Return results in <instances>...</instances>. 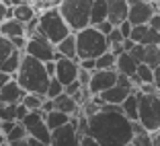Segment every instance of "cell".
I'll list each match as a JSON object with an SVG mask.
<instances>
[{"label":"cell","mask_w":160,"mask_h":146,"mask_svg":"<svg viewBox=\"0 0 160 146\" xmlns=\"http://www.w3.org/2000/svg\"><path fill=\"white\" fill-rule=\"evenodd\" d=\"M88 134L103 146H127L133 140V122L123 113L121 105L105 103L88 117Z\"/></svg>","instance_id":"6da1fadb"},{"label":"cell","mask_w":160,"mask_h":146,"mask_svg":"<svg viewBox=\"0 0 160 146\" xmlns=\"http://www.w3.org/2000/svg\"><path fill=\"white\" fill-rule=\"evenodd\" d=\"M14 78L19 80V85L23 86L27 93L45 95L52 76L47 74V70H45V62H41L35 56L25 54L23 62H21V68H19V72L14 74Z\"/></svg>","instance_id":"7a4b0ae2"},{"label":"cell","mask_w":160,"mask_h":146,"mask_svg":"<svg viewBox=\"0 0 160 146\" xmlns=\"http://www.w3.org/2000/svg\"><path fill=\"white\" fill-rule=\"evenodd\" d=\"M74 33H76V43H78V60L99 58L105 52L111 50L107 35L99 27H94V25H88V27L80 29V31H74Z\"/></svg>","instance_id":"3957f363"},{"label":"cell","mask_w":160,"mask_h":146,"mask_svg":"<svg viewBox=\"0 0 160 146\" xmlns=\"http://www.w3.org/2000/svg\"><path fill=\"white\" fill-rule=\"evenodd\" d=\"M39 33H43L49 41L60 43L64 37L72 33L68 21L64 19V14L60 13V8L56 6H45L43 10H39Z\"/></svg>","instance_id":"277c9868"},{"label":"cell","mask_w":160,"mask_h":146,"mask_svg":"<svg viewBox=\"0 0 160 146\" xmlns=\"http://www.w3.org/2000/svg\"><path fill=\"white\" fill-rule=\"evenodd\" d=\"M94 0H60L58 8L68 21L72 31H80L90 25V10Z\"/></svg>","instance_id":"5b68a950"},{"label":"cell","mask_w":160,"mask_h":146,"mask_svg":"<svg viewBox=\"0 0 160 146\" xmlns=\"http://www.w3.org/2000/svg\"><path fill=\"white\" fill-rule=\"evenodd\" d=\"M138 95H140V117H138V122L150 132L160 130V93L138 91Z\"/></svg>","instance_id":"8992f818"},{"label":"cell","mask_w":160,"mask_h":146,"mask_svg":"<svg viewBox=\"0 0 160 146\" xmlns=\"http://www.w3.org/2000/svg\"><path fill=\"white\" fill-rule=\"evenodd\" d=\"M25 54L39 58L41 62H47V60H56L58 47H56V43L49 41L43 33L35 31V33L29 35V41H27V45H25Z\"/></svg>","instance_id":"52a82bcc"},{"label":"cell","mask_w":160,"mask_h":146,"mask_svg":"<svg viewBox=\"0 0 160 146\" xmlns=\"http://www.w3.org/2000/svg\"><path fill=\"white\" fill-rule=\"evenodd\" d=\"M23 123L27 126L29 130V136L37 138V140L41 142H52V130H49V126H47L45 122V113L41 111V109H37V111H29V115L23 119Z\"/></svg>","instance_id":"ba28073f"},{"label":"cell","mask_w":160,"mask_h":146,"mask_svg":"<svg viewBox=\"0 0 160 146\" xmlns=\"http://www.w3.org/2000/svg\"><path fill=\"white\" fill-rule=\"evenodd\" d=\"M49 144L52 146H80L82 144V136L78 134L76 123L70 119L66 126H62L52 132V142Z\"/></svg>","instance_id":"9c48e42d"},{"label":"cell","mask_w":160,"mask_h":146,"mask_svg":"<svg viewBox=\"0 0 160 146\" xmlns=\"http://www.w3.org/2000/svg\"><path fill=\"white\" fill-rule=\"evenodd\" d=\"M156 2L152 0H136L129 4V14H127V19L132 21L133 25H146L150 23V19L156 14Z\"/></svg>","instance_id":"30bf717a"},{"label":"cell","mask_w":160,"mask_h":146,"mask_svg":"<svg viewBox=\"0 0 160 146\" xmlns=\"http://www.w3.org/2000/svg\"><path fill=\"white\" fill-rule=\"evenodd\" d=\"M117 78H119V72L115 68L113 70H94L92 78L88 82V89L92 95H101L107 89H111L113 85H117Z\"/></svg>","instance_id":"8fae6325"},{"label":"cell","mask_w":160,"mask_h":146,"mask_svg":"<svg viewBox=\"0 0 160 146\" xmlns=\"http://www.w3.org/2000/svg\"><path fill=\"white\" fill-rule=\"evenodd\" d=\"M56 76L64 82V86L78 80V72H80V60H72V58L62 56L60 60H56Z\"/></svg>","instance_id":"7c38bea8"},{"label":"cell","mask_w":160,"mask_h":146,"mask_svg":"<svg viewBox=\"0 0 160 146\" xmlns=\"http://www.w3.org/2000/svg\"><path fill=\"white\" fill-rule=\"evenodd\" d=\"M133 91H138V89H132V86H125V85H121V82H117V85H113L111 89H107L105 93H101L99 97L103 99V103H107V105H121Z\"/></svg>","instance_id":"4fadbf2b"},{"label":"cell","mask_w":160,"mask_h":146,"mask_svg":"<svg viewBox=\"0 0 160 146\" xmlns=\"http://www.w3.org/2000/svg\"><path fill=\"white\" fill-rule=\"evenodd\" d=\"M25 95H27V91L19 85V80L10 78L8 82L2 86V91H0V103H12V105H17V103H21V101L25 99Z\"/></svg>","instance_id":"5bb4252c"},{"label":"cell","mask_w":160,"mask_h":146,"mask_svg":"<svg viewBox=\"0 0 160 146\" xmlns=\"http://www.w3.org/2000/svg\"><path fill=\"white\" fill-rule=\"evenodd\" d=\"M132 39L136 43H144V45L158 43L160 41V31H156L150 23H146V25H133V29H132Z\"/></svg>","instance_id":"9a60e30c"},{"label":"cell","mask_w":160,"mask_h":146,"mask_svg":"<svg viewBox=\"0 0 160 146\" xmlns=\"http://www.w3.org/2000/svg\"><path fill=\"white\" fill-rule=\"evenodd\" d=\"M109 4V21L113 25H121L129 14V0H107Z\"/></svg>","instance_id":"2e32d148"},{"label":"cell","mask_w":160,"mask_h":146,"mask_svg":"<svg viewBox=\"0 0 160 146\" xmlns=\"http://www.w3.org/2000/svg\"><path fill=\"white\" fill-rule=\"evenodd\" d=\"M0 35L10 37V39L12 37H21V35H27V23L19 21L17 17H8L4 23H0Z\"/></svg>","instance_id":"e0dca14e"},{"label":"cell","mask_w":160,"mask_h":146,"mask_svg":"<svg viewBox=\"0 0 160 146\" xmlns=\"http://www.w3.org/2000/svg\"><path fill=\"white\" fill-rule=\"evenodd\" d=\"M138 66H140V62L132 56V52H123L117 56V72H121V74L136 76Z\"/></svg>","instance_id":"ac0fdd59"},{"label":"cell","mask_w":160,"mask_h":146,"mask_svg":"<svg viewBox=\"0 0 160 146\" xmlns=\"http://www.w3.org/2000/svg\"><path fill=\"white\" fill-rule=\"evenodd\" d=\"M53 105H56V109H60V111H64V113H70V115H76V113H80L78 101H76L72 95H68V93L58 95L56 99H53Z\"/></svg>","instance_id":"d6986e66"},{"label":"cell","mask_w":160,"mask_h":146,"mask_svg":"<svg viewBox=\"0 0 160 146\" xmlns=\"http://www.w3.org/2000/svg\"><path fill=\"white\" fill-rule=\"evenodd\" d=\"M58 52L66 58H72V60H78V43H76V33L72 31L68 37H64L60 43H56Z\"/></svg>","instance_id":"ffe728a7"},{"label":"cell","mask_w":160,"mask_h":146,"mask_svg":"<svg viewBox=\"0 0 160 146\" xmlns=\"http://www.w3.org/2000/svg\"><path fill=\"white\" fill-rule=\"evenodd\" d=\"M39 14V10L35 8L29 0H23L21 4L12 6V17H17L19 21H23V23H29V21H33L35 17Z\"/></svg>","instance_id":"44dd1931"},{"label":"cell","mask_w":160,"mask_h":146,"mask_svg":"<svg viewBox=\"0 0 160 146\" xmlns=\"http://www.w3.org/2000/svg\"><path fill=\"white\" fill-rule=\"evenodd\" d=\"M133 146H154V138H152V132L146 130L140 122H133Z\"/></svg>","instance_id":"7402d4cb"},{"label":"cell","mask_w":160,"mask_h":146,"mask_svg":"<svg viewBox=\"0 0 160 146\" xmlns=\"http://www.w3.org/2000/svg\"><path fill=\"white\" fill-rule=\"evenodd\" d=\"M121 109L132 122H138V117H140V95H138V91H133V93L123 101Z\"/></svg>","instance_id":"603a6c76"},{"label":"cell","mask_w":160,"mask_h":146,"mask_svg":"<svg viewBox=\"0 0 160 146\" xmlns=\"http://www.w3.org/2000/svg\"><path fill=\"white\" fill-rule=\"evenodd\" d=\"M70 119H72L70 113H64V111H60V109H52V111L45 113V122H47V126H49L52 132L58 130V128H62V126H66Z\"/></svg>","instance_id":"cb8c5ba5"},{"label":"cell","mask_w":160,"mask_h":146,"mask_svg":"<svg viewBox=\"0 0 160 146\" xmlns=\"http://www.w3.org/2000/svg\"><path fill=\"white\" fill-rule=\"evenodd\" d=\"M23 56H25L23 50H14V52L10 54V56L6 58L4 62H0V70H4V72H8V74H12V76H14L17 72H19V68H21Z\"/></svg>","instance_id":"d4e9b609"},{"label":"cell","mask_w":160,"mask_h":146,"mask_svg":"<svg viewBox=\"0 0 160 146\" xmlns=\"http://www.w3.org/2000/svg\"><path fill=\"white\" fill-rule=\"evenodd\" d=\"M109 19V4L107 0H94L90 10V25H99Z\"/></svg>","instance_id":"484cf974"},{"label":"cell","mask_w":160,"mask_h":146,"mask_svg":"<svg viewBox=\"0 0 160 146\" xmlns=\"http://www.w3.org/2000/svg\"><path fill=\"white\" fill-rule=\"evenodd\" d=\"M132 80L138 85V89H140L142 82H154V68L148 66L146 62H142L140 66H138V72L136 76H132Z\"/></svg>","instance_id":"4316f807"},{"label":"cell","mask_w":160,"mask_h":146,"mask_svg":"<svg viewBox=\"0 0 160 146\" xmlns=\"http://www.w3.org/2000/svg\"><path fill=\"white\" fill-rule=\"evenodd\" d=\"M113 68L117 70V56L111 50L97 58V70H113Z\"/></svg>","instance_id":"83f0119b"},{"label":"cell","mask_w":160,"mask_h":146,"mask_svg":"<svg viewBox=\"0 0 160 146\" xmlns=\"http://www.w3.org/2000/svg\"><path fill=\"white\" fill-rule=\"evenodd\" d=\"M43 101H45V95H37V93H27V95H25V99L21 101V103H23L25 107L29 109V111H37V109H41Z\"/></svg>","instance_id":"f1b7e54d"},{"label":"cell","mask_w":160,"mask_h":146,"mask_svg":"<svg viewBox=\"0 0 160 146\" xmlns=\"http://www.w3.org/2000/svg\"><path fill=\"white\" fill-rule=\"evenodd\" d=\"M144 62H146L148 66H152V68L160 66V45L158 43L146 45V58H144Z\"/></svg>","instance_id":"f546056e"},{"label":"cell","mask_w":160,"mask_h":146,"mask_svg":"<svg viewBox=\"0 0 160 146\" xmlns=\"http://www.w3.org/2000/svg\"><path fill=\"white\" fill-rule=\"evenodd\" d=\"M27 136H29L27 126H25L23 122H17V126L6 134V142H8V144H10V142H19V140H25Z\"/></svg>","instance_id":"4dcf8cb0"},{"label":"cell","mask_w":160,"mask_h":146,"mask_svg":"<svg viewBox=\"0 0 160 146\" xmlns=\"http://www.w3.org/2000/svg\"><path fill=\"white\" fill-rule=\"evenodd\" d=\"M17 105L0 103V122H19V119H17Z\"/></svg>","instance_id":"1f68e13d"},{"label":"cell","mask_w":160,"mask_h":146,"mask_svg":"<svg viewBox=\"0 0 160 146\" xmlns=\"http://www.w3.org/2000/svg\"><path fill=\"white\" fill-rule=\"evenodd\" d=\"M66 91V86H64V82H62L58 76H53L52 80H49V86H47V93H45V97H49V99H56L58 95H62Z\"/></svg>","instance_id":"d6a6232c"},{"label":"cell","mask_w":160,"mask_h":146,"mask_svg":"<svg viewBox=\"0 0 160 146\" xmlns=\"http://www.w3.org/2000/svg\"><path fill=\"white\" fill-rule=\"evenodd\" d=\"M14 50H17V47H14L12 39H10V37H4V35H0V62H4L6 58L14 52Z\"/></svg>","instance_id":"836d02e7"},{"label":"cell","mask_w":160,"mask_h":146,"mask_svg":"<svg viewBox=\"0 0 160 146\" xmlns=\"http://www.w3.org/2000/svg\"><path fill=\"white\" fill-rule=\"evenodd\" d=\"M8 146H52V144H47V142H41V140H37V138H33V136H27L25 140L10 142Z\"/></svg>","instance_id":"e575fe53"},{"label":"cell","mask_w":160,"mask_h":146,"mask_svg":"<svg viewBox=\"0 0 160 146\" xmlns=\"http://www.w3.org/2000/svg\"><path fill=\"white\" fill-rule=\"evenodd\" d=\"M107 39H109V45H119V43L125 41V35L121 33V29H119V27H115L113 31L107 35Z\"/></svg>","instance_id":"d590c367"},{"label":"cell","mask_w":160,"mask_h":146,"mask_svg":"<svg viewBox=\"0 0 160 146\" xmlns=\"http://www.w3.org/2000/svg\"><path fill=\"white\" fill-rule=\"evenodd\" d=\"M132 56L142 64V62H144V58H146V45H144V43H136V45H133V50H132Z\"/></svg>","instance_id":"8d00e7d4"},{"label":"cell","mask_w":160,"mask_h":146,"mask_svg":"<svg viewBox=\"0 0 160 146\" xmlns=\"http://www.w3.org/2000/svg\"><path fill=\"white\" fill-rule=\"evenodd\" d=\"M8 17H12V6H8L4 0H0V23H4Z\"/></svg>","instance_id":"74e56055"},{"label":"cell","mask_w":160,"mask_h":146,"mask_svg":"<svg viewBox=\"0 0 160 146\" xmlns=\"http://www.w3.org/2000/svg\"><path fill=\"white\" fill-rule=\"evenodd\" d=\"M80 68L94 72L97 70V58H84V60H80Z\"/></svg>","instance_id":"f35d334b"},{"label":"cell","mask_w":160,"mask_h":146,"mask_svg":"<svg viewBox=\"0 0 160 146\" xmlns=\"http://www.w3.org/2000/svg\"><path fill=\"white\" fill-rule=\"evenodd\" d=\"M90 78H92V72H90V70H84V68H80V72H78V80H80V85H82V86H88Z\"/></svg>","instance_id":"ab89813d"},{"label":"cell","mask_w":160,"mask_h":146,"mask_svg":"<svg viewBox=\"0 0 160 146\" xmlns=\"http://www.w3.org/2000/svg\"><path fill=\"white\" fill-rule=\"evenodd\" d=\"M94 27H99L101 29V31H103V33L105 35H109V33H111V31H113V29L115 27H117V25H113V23H111V21H103V23H99V25H94Z\"/></svg>","instance_id":"60d3db41"},{"label":"cell","mask_w":160,"mask_h":146,"mask_svg":"<svg viewBox=\"0 0 160 146\" xmlns=\"http://www.w3.org/2000/svg\"><path fill=\"white\" fill-rule=\"evenodd\" d=\"M80 89H82V85H80V80H74V82L66 85V91H64V93H68V95H72V97H74V95L78 93Z\"/></svg>","instance_id":"b9f144b4"},{"label":"cell","mask_w":160,"mask_h":146,"mask_svg":"<svg viewBox=\"0 0 160 146\" xmlns=\"http://www.w3.org/2000/svg\"><path fill=\"white\" fill-rule=\"evenodd\" d=\"M80 146H103V144H101V142L97 140L94 136L86 134V136H82V144H80Z\"/></svg>","instance_id":"7bdbcfd3"},{"label":"cell","mask_w":160,"mask_h":146,"mask_svg":"<svg viewBox=\"0 0 160 146\" xmlns=\"http://www.w3.org/2000/svg\"><path fill=\"white\" fill-rule=\"evenodd\" d=\"M27 115H29V109L25 107L23 103H19V105H17V119H19V122H23Z\"/></svg>","instance_id":"ee69618b"},{"label":"cell","mask_w":160,"mask_h":146,"mask_svg":"<svg viewBox=\"0 0 160 146\" xmlns=\"http://www.w3.org/2000/svg\"><path fill=\"white\" fill-rule=\"evenodd\" d=\"M56 60H47L45 62V70H47V74H49V76H52V78H53V76H56Z\"/></svg>","instance_id":"f6af8a7d"},{"label":"cell","mask_w":160,"mask_h":146,"mask_svg":"<svg viewBox=\"0 0 160 146\" xmlns=\"http://www.w3.org/2000/svg\"><path fill=\"white\" fill-rule=\"evenodd\" d=\"M52 109H56V105H53V99L45 97V101H43V105H41V111L47 113V111H52Z\"/></svg>","instance_id":"bcb514c9"},{"label":"cell","mask_w":160,"mask_h":146,"mask_svg":"<svg viewBox=\"0 0 160 146\" xmlns=\"http://www.w3.org/2000/svg\"><path fill=\"white\" fill-rule=\"evenodd\" d=\"M10 78H14V76L8 74V72H4V70H0V91H2V86H4Z\"/></svg>","instance_id":"7dc6e473"},{"label":"cell","mask_w":160,"mask_h":146,"mask_svg":"<svg viewBox=\"0 0 160 146\" xmlns=\"http://www.w3.org/2000/svg\"><path fill=\"white\" fill-rule=\"evenodd\" d=\"M150 25L156 29V31H160V13H158V10H156V14L150 19Z\"/></svg>","instance_id":"c3c4849f"},{"label":"cell","mask_w":160,"mask_h":146,"mask_svg":"<svg viewBox=\"0 0 160 146\" xmlns=\"http://www.w3.org/2000/svg\"><path fill=\"white\" fill-rule=\"evenodd\" d=\"M0 126H2V130H4V134H8L10 130H12V128L17 126V122H0Z\"/></svg>","instance_id":"681fc988"},{"label":"cell","mask_w":160,"mask_h":146,"mask_svg":"<svg viewBox=\"0 0 160 146\" xmlns=\"http://www.w3.org/2000/svg\"><path fill=\"white\" fill-rule=\"evenodd\" d=\"M154 82H156V86H158V93H160V66L154 68Z\"/></svg>","instance_id":"f907efd6"},{"label":"cell","mask_w":160,"mask_h":146,"mask_svg":"<svg viewBox=\"0 0 160 146\" xmlns=\"http://www.w3.org/2000/svg\"><path fill=\"white\" fill-rule=\"evenodd\" d=\"M152 138H154V146H160V130L152 132Z\"/></svg>","instance_id":"816d5d0a"},{"label":"cell","mask_w":160,"mask_h":146,"mask_svg":"<svg viewBox=\"0 0 160 146\" xmlns=\"http://www.w3.org/2000/svg\"><path fill=\"white\" fill-rule=\"evenodd\" d=\"M4 142H6V134L2 130V126H0V144H4Z\"/></svg>","instance_id":"f5cc1de1"},{"label":"cell","mask_w":160,"mask_h":146,"mask_svg":"<svg viewBox=\"0 0 160 146\" xmlns=\"http://www.w3.org/2000/svg\"><path fill=\"white\" fill-rule=\"evenodd\" d=\"M60 0H43V6H53V4H58Z\"/></svg>","instance_id":"db71d44e"},{"label":"cell","mask_w":160,"mask_h":146,"mask_svg":"<svg viewBox=\"0 0 160 146\" xmlns=\"http://www.w3.org/2000/svg\"><path fill=\"white\" fill-rule=\"evenodd\" d=\"M156 8H158V13H160V0H158V2H156Z\"/></svg>","instance_id":"11a10c76"},{"label":"cell","mask_w":160,"mask_h":146,"mask_svg":"<svg viewBox=\"0 0 160 146\" xmlns=\"http://www.w3.org/2000/svg\"><path fill=\"white\" fill-rule=\"evenodd\" d=\"M0 146H8V142H4V144H0Z\"/></svg>","instance_id":"9f6ffc18"},{"label":"cell","mask_w":160,"mask_h":146,"mask_svg":"<svg viewBox=\"0 0 160 146\" xmlns=\"http://www.w3.org/2000/svg\"><path fill=\"white\" fill-rule=\"evenodd\" d=\"M152 2H158V0H152Z\"/></svg>","instance_id":"6f0895ef"},{"label":"cell","mask_w":160,"mask_h":146,"mask_svg":"<svg viewBox=\"0 0 160 146\" xmlns=\"http://www.w3.org/2000/svg\"><path fill=\"white\" fill-rule=\"evenodd\" d=\"M127 146H133V144H127Z\"/></svg>","instance_id":"680465c9"},{"label":"cell","mask_w":160,"mask_h":146,"mask_svg":"<svg viewBox=\"0 0 160 146\" xmlns=\"http://www.w3.org/2000/svg\"><path fill=\"white\" fill-rule=\"evenodd\" d=\"M158 45H160V41H158Z\"/></svg>","instance_id":"91938a15"}]
</instances>
